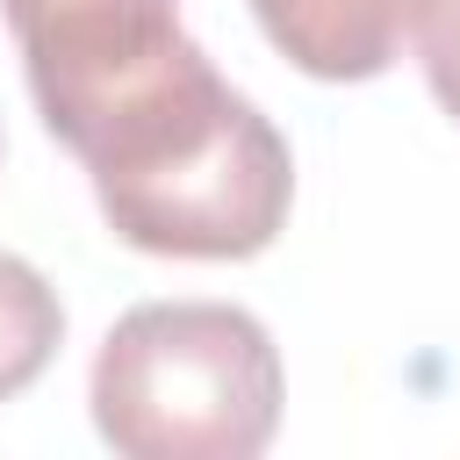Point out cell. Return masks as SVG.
<instances>
[{"label": "cell", "instance_id": "obj_1", "mask_svg": "<svg viewBox=\"0 0 460 460\" xmlns=\"http://www.w3.org/2000/svg\"><path fill=\"white\" fill-rule=\"evenodd\" d=\"M72 158L108 230L158 259H252L280 237L295 201L288 137L216 79L201 43L129 93Z\"/></svg>", "mask_w": 460, "mask_h": 460}, {"label": "cell", "instance_id": "obj_2", "mask_svg": "<svg viewBox=\"0 0 460 460\" xmlns=\"http://www.w3.org/2000/svg\"><path fill=\"white\" fill-rule=\"evenodd\" d=\"M280 352L237 302H137L93 352V431L122 460H252L280 424Z\"/></svg>", "mask_w": 460, "mask_h": 460}, {"label": "cell", "instance_id": "obj_3", "mask_svg": "<svg viewBox=\"0 0 460 460\" xmlns=\"http://www.w3.org/2000/svg\"><path fill=\"white\" fill-rule=\"evenodd\" d=\"M0 14L22 43L36 115L65 151L194 43L180 0H0Z\"/></svg>", "mask_w": 460, "mask_h": 460}, {"label": "cell", "instance_id": "obj_4", "mask_svg": "<svg viewBox=\"0 0 460 460\" xmlns=\"http://www.w3.org/2000/svg\"><path fill=\"white\" fill-rule=\"evenodd\" d=\"M266 43L309 79H381L410 36L417 0H252Z\"/></svg>", "mask_w": 460, "mask_h": 460}, {"label": "cell", "instance_id": "obj_5", "mask_svg": "<svg viewBox=\"0 0 460 460\" xmlns=\"http://www.w3.org/2000/svg\"><path fill=\"white\" fill-rule=\"evenodd\" d=\"M58 345H65V302H58V288L29 259L0 252V402H14L58 359Z\"/></svg>", "mask_w": 460, "mask_h": 460}, {"label": "cell", "instance_id": "obj_6", "mask_svg": "<svg viewBox=\"0 0 460 460\" xmlns=\"http://www.w3.org/2000/svg\"><path fill=\"white\" fill-rule=\"evenodd\" d=\"M410 36H417V65H424L431 101L460 122V0H417Z\"/></svg>", "mask_w": 460, "mask_h": 460}]
</instances>
